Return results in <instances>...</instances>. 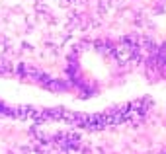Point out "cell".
Returning <instances> with one entry per match:
<instances>
[{
	"label": "cell",
	"instance_id": "6",
	"mask_svg": "<svg viewBox=\"0 0 166 154\" xmlns=\"http://www.w3.org/2000/svg\"><path fill=\"white\" fill-rule=\"evenodd\" d=\"M18 74L25 76V65H24V62H20V65H18Z\"/></svg>",
	"mask_w": 166,
	"mask_h": 154
},
{
	"label": "cell",
	"instance_id": "10",
	"mask_svg": "<svg viewBox=\"0 0 166 154\" xmlns=\"http://www.w3.org/2000/svg\"><path fill=\"white\" fill-rule=\"evenodd\" d=\"M33 154H45V152H43L41 148H35V150H33Z\"/></svg>",
	"mask_w": 166,
	"mask_h": 154
},
{
	"label": "cell",
	"instance_id": "7",
	"mask_svg": "<svg viewBox=\"0 0 166 154\" xmlns=\"http://www.w3.org/2000/svg\"><path fill=\"white\" fill-rule=\"evenodd\" d=\"M71 4H72V0H59V6H61V8H68Z\"/></svg>",
	"mask_w": 166,
	"mask_h": 154
},
{
	"label": "cell",
	"instance_id": "8",
	"mask_svg": "<svg viewBox=\"0 0 166 154\" xmlns=\"http://www.w3.org/2000/svg\"><path fill=\"white\" fill-rule=\"evenodd\" d=\"M20 150H22V154H29V152H31V150H29L28 146H22V148H20Z\"/></svg>",
	"mask_w": 166,
	"mask_h": 154
},
{
	"label": "cell",
	"instance_id": "1",
	"mask_svg": "<svg viewBox=\"0 0 166 154\" xmlns=\"http://www.w3.org/2000/svg\"><path fill=\"white\" fill-rule=\"evenodd\" d=\"M114 57H115V61H117L119 65H125L127 61H131V59H133V51H131V49H127V47H117L115 53H114Z\"/></svg>",
	"mask_w": 166,
	"mask_h": 154
},
{
	"label": "cell",
	"instance_id": "11",
	"mask_svg": "<svg viewBox=\"0 0 166 154\" xmlns=\"http://www.w3.org/2000/svg\"><path fill=\"white\" fill-rule=\"evenodd\" d=\"M61 154H63V152H61Z\"/></svg>",
	"mask_w": 166,
	"mask_h": 154
},
{
	"label": "cell",
	"instance_id": "3",
	"mask_svg": "<svg viewBox=\"0 0 166 154\" xmlns=\"http://www.w3.org/2000/svg\"><path fill=\"white\" fill-rule=\"evenodd\" d=\"M143 47H145V49H149V51H151V53H154V55H157V51H158L157 43L152 41L151 37H145V39H143Z\"/></svg>",
	"mask_w": 166,
	"mask_h": 154
},
{
	"label": "cell",
	"instance_id": "4",
	"mask_svg": "<svg viewBox=\"0 0 166 154\" xmlns=\"http://www.w3.org/2000/svg\"><path fill=\"white\" fill-rule=\"evenodd\" d=\"M10 68V65H8V61H0V74L2 72H6V70Z\"/></svg>",
	"mask_w": 166,
	"mask_h": 154
},
{
	"label": "cell",
	"instance_id": "2",
	"mask_svg": "<svg viewBox=\"0 0 166 154\" xmlns=\"http://www.w3.org/2000/svg\"><path fill=\"white\" fill-rule=\"evenodd\" d=\"M45 88L53 90V92H63V90L66 88V84H65V82H57V80H49L47 84H45Z\"/></svg>",
	"mask_w": 166,
	"mask_h": 154
},
{
	"label": "cell",
	"instance_id": "9",
	"mask_svg": "<svg viewBox=\"0 0 166 154\" xmlns=\"http://www.w3.org/2000/svg\"><path fill=\"white\" fill-rule=\"evenodd\" d=\"M28 25H29V28L33 25V16H28Z\"/></svg>",
	"mask_w": 166,
	"mask_h": 154
},
{
	"label": "cell",
	"instance_id": "5",
	"mask_svg": "<svg viewBox=\"0 0 166 154\" xmlns=\"http://www.w3.org/2000/svg\"><path fill=\"white\" fill-rule=\"evenodd\" d=\"M35 10H37V12H43V14H47V12H49V8H47V6H43V4H35Z\"/></svg>",
	"mask_w": 166,
	"mask_h": 154
}]
</instances>
